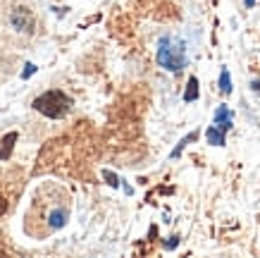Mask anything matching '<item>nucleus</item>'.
<instances>
[{
  "instance_id": "1",
  "label": "nucleus",
  "mask_w": 260,
  "mask_h": 258,
  "mask_svg": "<svg viewBox=\"0 0 260 258\" xmlns=\"http://www.w3.org/2000/svg\"><path fill=\"white\" fill-rule=\"evenodd\" d=\"M155 60L162 70L167 72H179L189 65V58H186V43L181 39H174V36H162L158 43V53H155Z\"/></svg>"
},
{
  "instance_id": "2",
  "label": "nucleus",
  "mask_w": 260,
  "mask_h": 258,
  "mask_svg": "<svg viewBox=\"0 0 260 258\" xmlns=\"http://www.w3.org/2000/svg\"><path fill=\"white\" fill-rule=\"evenodd\" d=\"M31 105L36 112H41V115H46V118H50V120H60L72 110L74 101H72L64 91L53 89V91H46V94L36 96Z\"/></svg>"
},
{
  "instance_id": "3",
  "label": "nucleus",
  "mask_w": 260,
  "mask_h": 258,
  "mask_svg": "<svg viewBox=\"0 0 260 258\" xmlns=\"http://www.w3.org/2000/svg\"><path fill=\"white\" fill-rule=\"evenodd\" d=\"M234 127V112L222 103L220 108L215 110V125L208 127L205 132V139L210 146H224V139H227V132Z\"/></svg>"
},
{
  "instance_id": "4",
  "label": "nucleus",
  "mask_w": 260,
  "mask_h": 258,
  "mask_svg": "<svg viewBox=\"0 0 260 258\" xmlns=\"http://www.w3.org/2000/svg\"><path fill=\"white\" fill-rule=\"evenodd\" d=\"M10 22H12V26H15L17 32H24V34L34 32V15L26 8H17L15 12L10 15Z\"/></svg>"
},
{
  "instance_id": "5",
  "label": "nucleus",
  "mask_w": 260,
  "mask_h": 258,
  "mask_svg": "<svg viewBox=\"0 0 260 258\" xmlns=\"http://www.w3.org/2000/svg\"><path fill=\"white\" fill-rule=\"evenodd\" d=\"M67 218H70V211H67V208H55V211L48 215V225L53 227V230H60V227H64Z\"/></svg>"
},
{
  "instance_id": "6",
  "label": "nucleus",
  "mask_w": 260,
  "mask_h": 258,
  "mask_svg": "<svg viewBox=\"0 0 260 258\" xmlns=\"http://www.w3.org/2000/svg\"><path fill=\"white\" fill-rule=\"evenodd\" d=\"M15 141H17V132H10L5 139H3V146H0V160H8L12 156V149H15Z\"/></svg>"
},
{
  "instance_id": "7",
  "label": "nucleus",
  "mask_w": 260,
  "mask_h": 258,
  "mask_svg": "<svg viewBox=\"0 0 260 258\" xmlns=\"http://www.w3.org/2000/svg\"><path fill=\"white\" fill-rule=\"evenodd\" d=\"M196 139H198V132H191V134H186V136H184V139H181L179 144L174 146V151H172V153H170V158H179V156H181V151L186 149V146H189L191 141H196Z\"/></svg>"
},
{
  "instance_id": "8",
  "label": "nucleus",
  "mask_w": 260,
  "mask_h": 258,
  "mask_svg": "<svg viewBox=\"0 0 260 258\" xmlns=\"http://www.w3.org/2000/svg\"><path fill=\"white\" fill-rule=\"evenodd\" d=\"M220 91L224 96L232 94V74H229L227 67H222V70H220Z\"/></svg>"
},
{
  "instance_id": "9",
  "label": "nucleus",
  "mask_w": 260,
  "mask_h": 258,
  "mask_svg": "<svg viewBox=\"0 0 260 258\" xmlns=\"http://www.w3.org/2000/svg\"><path fill=\"white\" fill-rule=\"evenodd\" d=\"M198 98V79L196 77H189V84H186V94H184V101L186 103H193Z\"/></svg>"
},
{
  "instance_id": "10",
  "label": "nucleus",
  "mask_w": 260,
  "mask_h": 258,
  "mask_svg": "<svg viewBox=\"0 0 260 258\" xmlns=\"http://www.w3.org/2000/svg\"><path fill=\"white\" fill-rule=\"evenodd\" d=\"M103 177L108 180V184H110V187H115V189L119 187V177H117V175H115V172H110V170H103Z\"/></svg>"
},
{
  "instance_id": "11",
  "label": "nucleus",
  "mask_w": 260,
  "mask_h": 258,
  "mask_svg": "<svg viewBox=\"0 0 260 258\" xmlns=\"http://www.w3.org/2000/svg\"><path fill=\"white\" fill-rule=\"evenodd\" d=\"M34 72H36V65H34V63H26V70L22 72V79H29Z\"/></svg>"
},
{
  "instance_id": "12",
  "label": "nucleus",
  "mask_w": 260,
  "mask_h": 258,
  "mask_svg": "<svg viewBox=\"0 0 260 258\" xmlns=\"http://www.w3.org/2000/svg\"><path fill=\"white\" fill-rule=\"evenodd\" d=\"M177 244H179V237H170V239L165 242V249H174Z\"/></svg>"
},
{
  "instance_id": "13",
  "label": "nucleus",
  "mask_w": 260,
  "mask_h": 258,
  "mask_svg": "<svg viewBox=\"0 0 260 258\" xmlns=\"http://www.w3.org/2000/svg\"><path fill=\"white\" fill-rule=\"evenodd\" d=\"M251 89L255 91V94H260V81H258V79H253V81H251Z\"/></svg>"
},
{
  "instance_id": "14",
  "label": "nucleus",
  "mask_w": 260,
  "mask_h": 258,
  "mask_svg": "<svg viewBox=\"0 0 260 258\" xmlns=\"http://www.w3.org/2000/svg\"><path fill=\"white\" fill-rule=\"evenodd\" d=\"M255 5V0H246V8H253Z\"/></svg>"
},
{
  "instance_id": "15",
  "label": "nucleus",
  "mask_w": 260,
  "mask_h": 258,
  "mask_svg": "<svg viewBox=\"0 0 260 258\" xmlns=\"http://www.w3.org/2000/svg\"><path fill=\"white\" fill-rule=\"evenodd\" d=\"M0 256H5V251H3V249H0Z\"/></svg>"
}]
</instances>
